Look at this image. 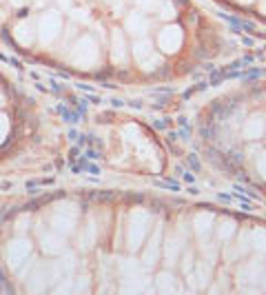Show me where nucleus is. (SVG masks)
Segmentation results:
<instances>
[{"label":"nucleus","instance_id":"f03ea898","mask_svg":"<svg viewBox=\"0 0 266 295\" xmlns=\"http://www.w3.org/2000/svg\"><path fill=\"white\" fill-rule=\"evenodd\" d=\"M7 133H9V120H7V116L0 114V142H5Z\"/></svg>","mask_w":266,"mask_h":295},{"label":"nucleus","instance_id":"7ed1b4c3","mask_svg":"<svg viewBox=\"0 0 266 295\" xmlns=\"http://www.w3.org/2000/svg\"><path fill=\"white\" fill-rule=\"evenodd\" d=\"M11 3H13V5H23L25 0H11Z\"/></svg>","mask_w":266,"mask_h":295},{"label":"nucleus","instance_id":"f257e3e1","mask_svg":"<svg viewBox=\"0 0 266 295\" xmlns=\"http://www.w3.org/2000/svg\"><path fill=\"white\" fill-rule=\"evenodd\" d=\"M16 38L23 42V45H29L31 42V23H20L16 27Z\"/></svg>","mask_w":266,"mask_h":295},{"label":"nucleus","instance_id":"20e7f679","mask_svg":"<svg viewBox=\"0 0 266 295\" xmlns=\"http://www.w3.org/2000/svg\"><path fill=\"white\" fill-rule=\"evenodd\" d=\"M3 102H5V100H3V96H0V104H3Z\"/></svg>","mask_w":266,"mask_h":295}]
</instances>
